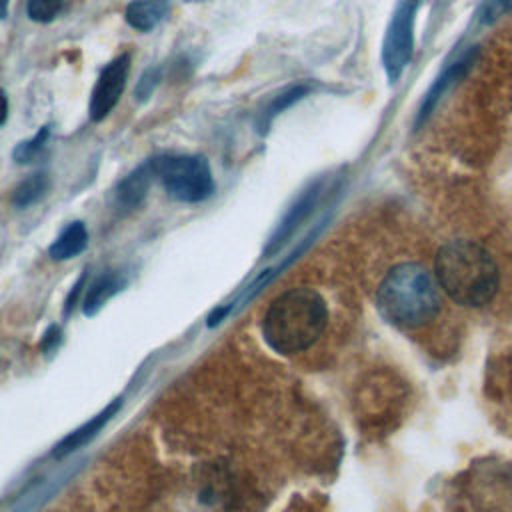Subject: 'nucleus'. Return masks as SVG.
Wrapping results in <instances>:
<instances>
[{
  "mask_svg": "<svg viewBox=\"0 0 512 512\" xmlns=\"http://www.w3.org/2000/svg\"><path fill=\"white\" fill-rule=\"evenodd\" d=\"M438 288L436 276L422 264H396L380 280L376 292L380 316L396 328H420L440 310Z\"/></svg>",
  "mask_w": 512,
  "mask_h": 512,
  "instance_id": "nucleus-1",
  "label": "nucleus"
},
{
  "mask_svg": "<svg viewBox=\"0 0 512 512\" xmlns=\"http://www.w3.org/2000/svg\"><path fill=\"white\" fill-rule=\"evenodd\" d=\"M434 276L438 286L460 306H482L498 290V266L478 242L452 240L436 254Z\"/></svg>",
  "mask_w": 512,
  "mask_h": 512,
  "instance_id": "nucleus-2",
  "label": "nucleus"
},
{
  "mask_svg": "<svg viewBox=\"0 0 512 512\" xmlns=\"http://www.w3.org/2000/svg\"><path fill=\"white\" fill-rule=\"evenodd\" d=\"M328 308L324 298L312 288H292L282 292L266 310L262 336L280 354H296L310 348L324 332Z\"/></svg>",
  "mask_w": 512,
  "mask_h": 512,
  "instance_id": "nucleus-3",
  "label": "nucleus"
},
{
  "mask_svg": "<svg viewBox=\"0 0 512 512\" xmlns=\"http://www.w3.org/2000/svg\"><path fill=\"white\" fill-rule=\"evenodd\" d=\"M158 178L166 194L178 202L196 204L214 192L212 170L204 156H158Z\"/></svg>",
  "mask_w": 512,
  "mask_h": 512,
  "instance_id": "nucleus-4",
  "label": "nucleus"
},
{
  "mask_svg": "<svg viewBox=\"0 0 512 512\" xmlns=\"http://www.w3.org/2000/svg\"><path fill=\"white\" fill-rule=\"evenodd\" d=\"M420 0H400L388 22L382 40V68L390 82L406 70L414 50V22Z\"/></svg>",
  "mask_w": 512,
  "mask_h": 512,
  "instance_id": "nucleus-5",
  "label": "nucleus"
},
{
  "mask_svg": "<svg viewBox=\"0 0 512 512\" xmlns=\"http://www.w3.org/2000/svg\"><path fill=\"white\" fill-rule=\"evenodd\" d=\"M128 72H130V54L128 52L116 56L102 68V72L92 88L90 104H88V114H90L92 122H102L114 110V106L118 104V100L126 88Z\"/></svg>",
  "mask_w": 512,
  "mask_h": 512,
  "instance_id": "nucleus-6",
  "label": "nucleus"
},
{
  "mask_svg": "<svg viewBox=\"0 0 512 512\" xmlns=\"http://www.w3.org/2000/svg\"><path fill=\"white\" fill-rule=\"evenodd\" d=\"M158 178V156L144 160L116 186V204L122 210H134L146 198L150 184Z\"/></svg>",
  "mask_w": 512,
  "mask_h": 512,
  "instance_id": "nucleus-7",
  "label": "nucleus"
},
{
  "mask_svg": "<svg viewBox=\"0 0 512 512\" xmlns=\"http://www.w3.org/2000/svg\"><path fill=\"white\" fill-rule=\"evenodd\" d=\"M320 190H322L320 182L312 184V186H310L308 190H304V192L298 196V200L288 208V212L284 214L282 222L278 224V228L274 230V234L270 236V240H268V244H266V248H264V254H266V256L278 252L280 246H284V242L294 234V230L306 220V216H308V214L312 212V208L316 206V200H318V196H320Z\"/></svg>",
  "mask_w": 512,
  "mask_h": 512,
  "instance_id": "nucleus-8",
  "label": "nucleus"
},
{
  "mask_svg": "<svg viewBox=\"0 0 512 512\" xmlns=\"http://www.w3.org/2000/svg\"><path fill=\"white\" fill-rule=\"evenodd\" d=\"M120 406H122V398L112 400L102 412H98L94 418H90L88 422H84L82 426H78L76 430H72L68 436H64V438L56 444L52 456H54V458H64V456L72 454L74 450L82 448L84 444H88V442L110 422V418L120 410Z\"/></svg>",
  "mask_w": 512,
  "mask_h": 512,
  "instance_id": "nucleus-9",
  "label": "nucleus"
},
{
  "mask_svg": "<svg viewBox=\"0 0 512 512\" xmlns=\"http://www.w3.org/2000/svg\"><path fill=\"white\" fill-rule=\"evenodd\" d=\"M472 62H474V52L464 54V58H460L458 62H454L450 68H446V70L436 78V82L430 86V90H428V94H426V98H424V102H422V106H420L418 124L424 122V120L430 116V112L436 108L438 100L446 94V90H448L450 86H454V84L466 74V70L470 68Z\"/></svg>",
  "mask_w": 512,
  "mask_h": 512,
  "instance_id": "nucleus-10",
  "label": "nucleus"
},
{
  "mask_svg": "<svg viewBox=\"0 0 512 512\" xmlns=\"http://www.w3.org/2000/svg\"><path fill=\"white\" fill-rule=\"evenodd\" d=\"M168 10L170 0H132L124 10V18L134 30L150 32L168 16Z\"/></svg>",
  "mask_w": 512,
  "mask_h": 512,
  "instance_id": "nucleus-11",
  "label": "nucleus"
},
{
  "mask_svg": "<svg viewBox=\"0 0 512 512\" xmlns=\"http://www.w3.org/2000/svg\"><path fill=\"white\" fill-rule=\"evenodd\" d=\"M88 246V230L82 222H70L50 244L48 254L52 260H70L84 252Z\"/></svg>",
  "mask_w": 512,
  "mask_h": 512,
  "instance_id": "nucleus-12",
  "label": "nucleus"
},
{
  "mask_svg": "<svg viewBox=\"0 0 512 512\" xmlns=\"http://www.w3.org/2000/svg\"><path fill=\"white\" fill-rule=\"evenodd\" d=\"M126 280L118 274V272H106L102 276H98L90 286L88 292L84 296V314L92 316L96 314L112 296H116L122 288H124Z\"/></svg>",
  "mask_w": 512,
  "mask_h": 512,
  "instance_id": "nucleus-13",
  "label": "nucleus"
},
{
  "mask_svg": "<svg viewBox=\"0 0 512 512\" xmlns=\"http://www.w3.org/2000/svg\"><path fill=\"white\" fill-rule=\"evenodd\" d=\"M310 84L306 82H298V84H290L286 86L284 90H280L272 100L270 104L266 106V110L260 114V122H258V130L260 132H266L268 126L272 124V120L282 114L284 110H288L290 106H294L296 102H300L304 96L310 94Z\"/></svg>",
  "mask_w": 512,
  "mask_h": 512,
  "instance_id": "nucleus-14",
  "label": "nucleus"
},
{
  "mask_svg": "<svg viewBox=\"0 0 512 512\" xmlns=\"http://www.w3.org/2000/svg\"><path fill=\"white\" fill-rule=\"evenodd\" d=\"M48 190H50L48 172H34L16 184V188L12 190V204L16 208H28L38 200H42Z\"/></svg>",
  "mask_w": 512,
  "mask_h": 512,
  "instance_id": "nucleus-15",
  "label": "nucleus"
},
{
  "mask_svg": "<svg viewBox=\"0 0 512 512\" xmlns=\"http://www.w3.org/2000/svg\"><path fill=\"white\" fill-rule=\"evenodd\" d=\"M48 138H50V126L38 128V132L32 138L22 140V142L16 144V148L12 150V160L16 164H32V162H36L44 154Z\"/></svg>",
  "mask_w": 512,
  "mask_h": 512,
  "instance_id": "nucleus-16",
  "label": "nucleus"
},
{
  "mask_svg": "<svg viewBox=\"0 0 512 512\" xmlns=\"http://www.w3.org/2000/svg\"><path fill=\"white\" fill-rule=\"evenodd\" d=\"M62 10V0H28L26 2V14L30 20L48 24L52 22Z\"/></svg>",
  "mask_w": 512,
  "mask_h": 512,
  "instance_id": "nucleus-17",
  "label": "nucleus"
},
{
  "mask_svg": "<svg viewBox=\"0 0 512 512\" xmlns=\"http://www.w3.org/2000/svg\"><path fill=\"white\" fill-rule=\"evenodd\" d=\"M160 80H162V68H160V66H148V68L140 74V78H138V82H136L134 100H136V102H146V100H150V96H152L154 90L158 88Z\"/></svg>",
  "mask_w": 512,
  "mask_h": 512,
  "instance_id": "nucleus-18",
  "label": "nucleus"
},
{
  "mask_svg": "<svg viewBox=\"0 0 512 512\" xmlns=\"http://www.w3.org/2000/svg\"><path fill=\"white\" fill-rule=\"evenodd\" d=\"M512 8V0H484L480 8L482 22H494Z\"/></svg>",
  "mask_w": 512,
  "mask_h": 512,
  "instance_id": "nucleus-19",
  "label": "nucleus"
},
{
  "mask_svg": "<svg viewBox=\"0 0 512 512\" xmlns=\"http://www.w3.org/2000/svg\"><path fill=\"white\" fill-rule=\"evenodd\" d=\"M82 286H84V274L78 278V282L72 286V290H70V294H68V298H66V302H64V316H68L70 312H72V308H74V304L78 302V296H80V292H82Z\"/></svg>",
  "mask_w": 512,
  "mask_h": 512,
  "instance_id": "nucleus-20",
  "label": "nucleus"
},
{
  "mask_svg": "<svg viewBox=\"0 0 512 512\" xmlns=\"http://www.w3.org/2000/svg\"><path fill=\"white\" fill-rule=\"evenodd\" d=\"M58 336H60V328L58 326H50L46 332H44V338H42V348L48 350L50 346H54L58 342Z\"/></svg>",
  "mask_w": 512,
  "mask_h": 512,
  "instance_id": "nucleus-21",
  "label": "nucleus"
},
{
  "mask_svg": "<svg viewBox=\"0 0 512 512\" xmlns=\"http://www.w3.org/2000/svg\"><path fill=\"white\" fill-rule=\"evenodd\" d=\"M6 118H8V96L0 88V126L6 122Z\"/></svg>",
  "mask_w": 512,
  "mask_h": 512,
  "instance_id": "nucleus-22",
  "label": "nucleus"
},
{
  "mask_svg": "<svg viewBox=\"0 0 512 512\" xmlns=\"http://www.w3.org/2000/svg\"><path fill=\"white\" fill-rule=\"evenodd\" d=\"M8 14V0H0V20Z\"/></svg>",
  "mask_w": 512,
  "mask_h": 512,
  "instance_id": "nucleus-23",
  "label": "nucleus"
}]
</instances>
